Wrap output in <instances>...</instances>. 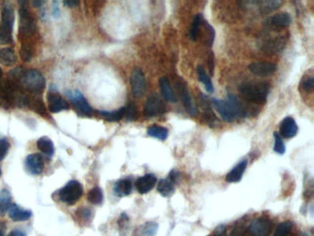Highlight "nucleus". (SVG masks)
Segmentation results:
<instances>
[{
    "instance_id": "1",
    "label": "nucleus",
    "mask_w": 314,
    "mask_h": 236,
    "mask_svg": "<svg viewBox=\"0 0 314 236\" xmlns=\"http://www.w3.org/2000/svg\"><path fill=\"white\" fill-rule=\"evenodd\" d=\"M211 102L220 118L228 123L234 122L238 118H244L248 114L245 105L240 102L235 95H228L227 100L212 99Z\"/></svg>"
},
{
    "instance_id": "2",
    "label": "nucleus",
    "mask_w": 314,
    "mask_h": 236,
    "mask_svg": "<svg viewBox=\"0 0 314 236\" xmlns=\"http://www.w3.org/2000/svg\"><path fill=\"white\" fill-rule=\"evenodd\" d=\"M239 91L247 101L264 103L267 102L270 87L263 82H244L239 87Z\"/></svg>"
},
{
    "instance_id": "3",
    "label": "nucleus",
    "mask_w": 314,
    "mask_h": 236,
    "mask_svg": "<svg viewBox=\"0 0 314 236\" xmlns=\"http://www.w3.org/2000/svg\"><path fill=\"white\" fill-rule=\"evenodd\" d=\"M19 81L33 94L40 95L45 89L46 81L44 75L36 70H27L22 72Z\"/></svg>"
},
{
    "instance_id": "4",
    "label": "nucleus",
    "mask_w": 314,
    "mask_h": 236,
    "mask_svg": "<svg viewBox=\"0 0 314 236\" xmlns=\"http://www.w3.org/2000/svg\"><path fill=\"white\" fill-rule=\"evenodd\" d=\"M15 22L14 9L10 4L5 5L2 8V25L0 26V43L3 45L13 42L12 32Z\"/></svg>"
},
{
    "instance_id": "5",
    "label": "nucleus",
    "mask_w": 314,
    "mask_h": 236,
    "mask_svg": "<svg viewBox=\"0 0 314 236\" xmlns=\"http://www.w3.org/2000/svg\"><path fill=\"white\" fill-rule=\"evenodd\" d=\"M37 31V26L35 19L32 13L27 9L25 6L20 8V26L19 32L20 37L23 39H28Z\"/></svg>"
},
{
    "instance_id": "6",
    "label": "nucleus",
    "mask_w": 314,
    "mask_h": 236,
    "mask_svg": "<svg viewBox=\"0 0 314 236\" xmlns=\"http://www.w3.org/2000/svg\"><path fill=\"white\" fill-rule=\"evenodd\" d=\"M83 195V188L79 182L69 181L59 191L60 200L67 205L76 204Z\"/></svg>"
},
{
    "instance_id": "7",
    "label": "nucleus",
    "mask_w": 314,
    "mask_h": 236,
    "mask_svg": "<svg viewBox=\"0 0 314 236\" xmlns=\"http://www.w3.org/2000/svg\"><path fill=\"white\" fill-rule=\"evenodd\" d=\"M66 94L72 102L75 110L80 117L89 118L92 116L93 110L81 93H79V91H72V92L68 91Z\"/></svg>"
},
{
    "instance_id": "8",
    "label": "nucleus",
    "mask_w": 314,
    "mask_h": 236,
    "mask_svg": "<svg viewBox=\"0 0 314 236\" xmlns=\"http://www.w3.org/2000/svg\"><path fill=\"white\" fill-rule=\"evenodd\" d=\"M130 85L132 94L135 98H141L147 91V80L144 72L139 68H135L131 77H130Z\"/></svg>"
},
{
    "instance_id": "9",
    "label": "nucleus",
    "mask_w": 314,
    "mask_h": 236,
    "mask_svg": "<svg viewBox=\"0 0 314 236\" xmlns=\"http://www.w3.org/2000/svg\"><path fill=\"white\" fill-rule=\"evenodd\" d=\"M165 104L157 94L149 95L144 106V115L147 118H154L165 113Z\"/></svg>"
},
{
    "instance_id": "10",
    "label": "nucleus",
    "mask_w": 314,
    "mask_h": 236,
    "mask_svg": "<svg viewBox=\"0 0 314 236\" xmlns=\"http://www.w3.org/2000/svg\"><path fill=\"white\" fill-rule=\"evenodd\" d=\"M177 89H178V93L181 96V101H182L183 106H184L186 112L192 117H197L198 115V110H197V106L193 102L187 85L183 81H180L177 84Z\"/></svg>"
},
{
    "instance_id": "11",
    "label": "nucleus",
    "mask_w": 314,
    "mask_h": 236,
    "mask_svg": "<svg viewBox=\"0 0 314 236\" xmlns=\"http://www.w3.org/2000/svg\"><path fill=\"white\" fill-rule=\"evenodd\" d=\"M25 168L28 173L33 175H39L45 169L44 158L39 153H32L28 155L25 160Z\"/></svg>"
},
{
    "instance_id": "12",
    "label": "nucleus",
    "mask_w": 314,
    "mask_h": 236,
    "mask_svg": "<svg viewBox=\"0 0 314 236\" xmlns=\"http://www.w3.org/2000/svg\"><path fill=\"white\" fill-rule=\"evenodd\" d=\"M249 71L255 76L259 77H268L275 73L276 66L270 62H254L249 65Z\"/></svg>"
},
{
    "instance_id": "13",
    "label": "nucleus",
    "mask_w": 314,
    "mask_h": 236,
    "mask_svg": "<svg viewBox=\"0 0 314 236\" xmlns=\"http://www.w3.org/2000/svg\"><path fill=\"white\" fill-rule=\"evenodd\" d=\"M285 46L286 42L282 36H273L262 43L261 49L269 54H276L282 51Z\"/></svg>"
},
{
    "instance_id": "14",
    "label": "nucleus",
    "mask_w": 314,
    "mask_h": 236,
    "mask_svg": "<svg viewBox=\"0 0 314 236\" xmlns=\"http://www.w3.org/2000/svg\"><path fill=\"white\" fill-rule=\"evenodd\" d=\"M49 111L53 114H57L64 110H68L69 105L62 96L57 94H50L47 97Z\"/></svg>"
},
{
    "instance_id": "15",
    "label": "nucleus",
    "mask_w": 314,
    "mask_h": 236,
    "mask_svg": "<svg viewBox=\"0 0 314 236\" xmlns=\"http://www.w3.org/2000/svg\"><path fill=\"white\" fill-rule=\"evenodd\" d=\"M271 231V223L268 220L259 218L253 220L249 227L251 236H267Z\"/></svg>"
},
{
    "instance_id": "16",
    "label": "nucleus",
    "mask_w": 314,
    "mask_h": 236,
    "mask_svg": "<svg viewBox=\"0 0 314 236\" xmlns=\"http://www.w3.org/2000/svg\"><path fill=\"white\" fill-rule=\"evenodd\" d=\"M157 184V178L154 174L148 173L139 177L135 182V188L139 194H147L154 189Z\"/></svg>"
},
{
    "instance_id": "17",
    "label": "nucleus",
    "mask_w": 314,
    "mask_h": 236,
    "mask_svg": "<svg viewBox=\"0 0 314 236\" xmlns=\"http://www.w3.org/2000/svg\"><path fill=\"white\" fill-rule=\"evenodd\" d=\"M248 6H253V8H257L260 13L268 14L275 9L280 8L283 4L282 1H248L244 2Z\"/></svg>"
},
{
    "instance_id": "18",
    "label": "nucleus",
    "mask_w": 314,
    "mask_h": 236,
    "mask_svg": "<svg viewBox=\"0 0 314 236\" xmlns=\"http://www.w3.org/2000/svg\"><path fill=\"white\" fill-rule=\"evenodd\" d=\"M298 127L294 118H284L280 124V137L284 139H292L298 134Z\"/></svg>"
},
{
    "instance_id": "19",
    "label": "nucleus",
    "mask_w": 314,
    "mask_h": 236,
    "mask_svg": "<svg viewBox=\"0 0 314 236\" xmlns=\"http://www.w3.org/2000/svg\"><path fill=\"white\" fill-rule=\"evenodd\" d=\"M8 212L9 218L13 221H25L29 220L32 215V212L23 210L16 204L11 205Z\"/></svg>"
},
{
    "instance_id": "20",
    "label": "nucleus",
    "mask_w": 314,
    "mask_h": 236,
    "mask_svg": "<svg viewBox=\"0 0 314 236\" xmlns=\"http://www.w3.org/2000/svg\"><path fill=\"white\" fill-rule=\"evenodd\" d=\"M247 165H248V162L246 160L240 162L227 174L226 181L228 182V183H238V182L241 181L243 176H244V173H245V170L247 168Z\"/></svg>"
},
{
    "instance_id": "21",
    "label": "nucleus",
    "mask_w": 314,
    "mask_h": 236,
    "mask_svg": "<svg viewBox=\"0 0 314 236\" xmlns=\"http://www.w3.org/2000/svg\"><path fill=\"white\" fill-rule=\"evenodd\" d=\"M158 86L160 89L161 94L166 101H168V102H176L177 101V98L173 93V88H172L169 79L165 77L160 78L158 80Z\"/></svg>"
},
{
    "instance_id": "22",
    "label": "nucleus",
    "mask_w": 314,
    "mask_h": 236,
    "mask_svg": "<svg viewBox=\"0 0 314 236\" xmlns=\"http://www.w3.org/2000/svg\"><path fill=\"white\" fill-rule=\"evenodd\" d=\"M113 192L119 197H126L132 193V182L129 179H121L113 186Z\"/></svg>"
},
{
    "instance_id": "23",
    "label": "nucleus",
    "mask_w": 314,
    "mask_h": 236,
    "mask_svg": "<svg viewBox=\"0 0 314 236\" xmlns=\"http://www.w3.org/2000/svg\"><path fill=\"white\" fill-rule=\"evenodd\" d=\"M269 24L275 28H287L292 23V19L289 13H278L275 16L271 17L269 20Z\"/></svg>"
},
{
    "instance_id": "24",
    "label": "nucleus",
    "mask_w": 314,
    "mask_h": 236,
    "mask_svg": "<svg viewBox=\"0 0 314 236\" xmlns=\"http://www.w3.org/2000/svg\"><path fill=\"white\" fill-rule=\"evenodd\" d=\"M37 148L39 149L46 157L51 158L55 153V145L53 142L47 137H42L36 142Z\"/></svg>"
},
{
    "instance_id": "25",
    "label": "nucleus",
    "mask_w": 314,
    "mask_h": 236,
    "mask_svg": "<svg viewBox=\"0 0 314 236\" xmlns=\"http://www.w3.org/2000/svg\"><path fill=\"white\" fill-rule=\"evenodd\" d=\"M16 62V54L11 48L0 49V64L6 67H9V66L15 65Z\"/></svg>"
},
{
    "instance_id": "26",
    "label": "nucleus",
    "mask_w": 314,
    "mask_h": 236,
    "mask_svg": "<svg viewBox=\"0 0 314 236\" xmlns=\"http://www.w3.org/2000/svg\"><path fill=\"white\" fill-rule=\"evenodd\" d=\"M125 112H126V109L125 107H122L120 109L115 111H112V112H109V111H99V115L104 118L105 120L107 121H110V122H117V121H120L122 118L125 117Z\"/></svg>"
},
{
    "instance_id": "27",
    "label": "nucleus",
    "mask_w": 314,
    "mask_h": 236,
    "mask_svg": "<svg viewBox=\"0 0 314 236\" xmlns=\"http://www.w3.org/2000/svg\"><path fill=\"white\" fill-rule=\"evenodd\" d=\"M157 190L162 197H171L174 192V184L169 179H162L158 182Z\"/></svg>"
},
{
    "instance_id": "28",
    "label": "nucleus",
    "mask_w": 314,
    "mask_h": 236,
    "mask_svg": "<svg viewBox=\"0 0 314 236\" xmlns=\"http://www.w3.org/2000/svg\"><path fill=\"white\" fill-rule=\"evenodd\" d=\"M11 195L8 189H2L0 191V215L8 212V209L11 206Z\"/></svg>"
},
{
    "instance_id": "29",
    "label": "nucleus",
    "mask_w": 314,
    "mask_h": 236,
    "mask_svg": "<svg viewBox=\"0 0 314 236\" xmlns=\"http://www.w3.org/2000/svg\"><path fill=\"white\" fill-rule=\"evenodd\" d=\"M197 74H198V79L201 81L202 84H204L205 90H206L208 93L213 94L214 91H215V90H214V85H213L211 79L209 78V76L206 74V72L204 71V67L198 66V68H197Z\"/></svg>"
},
{
    "instance_id": "30",
    "label": "nucleus",
    "mask_w": 314,
    "mask_h": 236,
    "mask_svg": "<svg viewBox=\"0 0 314 236\" xmlns=\"http://www.w3.org/2000/svg\"><path fill=\"white\" fill-rule=\"evenodd\" d=\"M148 135L149 137H152L154 139H157L160 142H164L166 139L169 136V131L166 129L165 127L162 126H151L148 129Z\"/></svg>"
},
{
    "instance_id": "31",
    "label": "nucleus",
    "mask_w": 314,
    "mask_h": 236,
    "mask_svg": "<svg viewBox=\"0 0 314 236\" xmlns=\"http://www.w3.org/2000/svg\"><path fill=\"white\" fill-rule=\"evenodd\" d=\"M136 232V236H155L157 232V224L153 221L146 222Z\"/></svg>"
},
{
    "instance_id": "32",
    "label": "nucleus",
    "mask_w": 314,
    "mask_h": 236,
    "mask_svg": "<svg viewBox=\"0 0 314 236\" xmlns=\"http://www.w3.org/2000/svg\"><path fill=\"white\" fill-rule=\"evenodd\" d=\"M204 21V19L202 16V14H197L194 18L191 32H190V37H191L192 41H197L198 36H199V33H200L201 25L203 24Z\"/></svg>"
},
{
    "instance_id": "33",
    "label": "nucleus",
    "mask_w": 314,
    "mask_h": 236,
    "mask_svg": "<svg viewBox=\"0 0 314 236\" xmlns=\"http://www.w3.org/2000/svg\"><path fill=\"white\" fill-rule=\"evenodd\" d=\"M87 199L89 202L93 205H101L103 202V193L102 189L98 187L89 191Z\"/></svg>"
},
{
    "instance_id": "34",
    "label": "nucleus",
    "mask_w": 314,
    "mask_h": 236,
    "mask_svg": "<svg viewBox=\"0 0 314 236\" xmlns=\"http://www.w3.org/2000/svg\"><path fill=\"white\" fill-rule=\"evenodd\" d=\"M20 53H21L22 59L25 62H30L33 57V54H34L32 46H30L29 44H26V43H22Z\"/></svg>"
},
{
    "instance_id": "35",
    "label": "nucleus",
    "mask_w": 314,
    "mask_h": 236,
    "mask_svg": "<svg viewBox=\"0 0 314 236\" xmlns=\"http://www.w3.org/2000/svg\"><path fill=\"white\" fill-rule=\"evenodd\" d=\"M292 223H291V221H285V222H282V223H280L278 226H277V228H276V230H275V235H274V236H287L289 234H290V232L291 231V229H292Z\"/></svg>"
},
{
    "instance_id": "36",
    "label": "nucleus",
    "mask_w": 314,
    "mask_h": 236,
    "mask_svg": "<svg viewBox=\"0 0 314 236\" xmlns=\"http://www.w3.org/2000/svg\"><path fill=\"white\" fill-rule=\"evenodd\" d=\"M126 112H125V117H126L127 121H134L137 118V109L135 105V103L132 102H129L128 105L125 107Z\"/></svg>"
},
{
    "instance_id": "37",
    "label": "nucleus",
    "mask_w": 314,
    "mask_h": 236,
    "mask_svg": "<svg viewBox=\"0 0 314 236\" xmlns=\"http://www.w3.org/2000/svg\"><path fill=\"white\" fill-rule=\"evenodd\" d=\"M274 138H275L274 150H275L277 154L283 155V154L286 152V147H285V144H284V142H283L282 138L280 137V135L278 134L277 132H275Z\"/></svg>"
},
{
    "instance_id": "38",
    "label": "nucleus",
    "mask_w": 314,
    "mask_h": 236,
    "mask_svg": "<svg viewBox=\"0 0 314 236\" xmlns=\"http://www.w3.org/2000/svg\"><path fill=\"white\" fill-rule=\"evenodd\" d=\"M301 87L307 93L313 92L314 88V76H309V77H307V78L303 79L302 83H301Z\"/></svg>"
},
{
    "instance_id": "39",
    "label": "nucleus",
    "mask_w": 314,
    "mask_h": 236,
    "mask_svg": "<svg viewBox=\"0 0 314 236\" xmlns=\"http://www.w3.org/2000/svg\"><path fill=\"white\" fill-rule=\"evenodd\" d=\"M9 149V143L6 139H0V161L6 157Z\"/></svg>"
},
{
    "instance_id": "40",
    "label": "nucleus",
    "mask_w": 314,
    "mask_h": 236,
    "mask_svg": "<svg viewBox=\"0 0 314 236\" xmlns=\"http://www.w3.org/2000/svg\"><path fill=\"white\" fill-rule=\"evenodd\" d=\"M77 214H78V216H79L81 220H87V221H88V220L91 219L92 212H91V210L87 209V208H80L79 211L77 212Z\"/></svg>"
},
{
    "instance_id": "41",
    "label": "nucleus",
    "mask_w": 314,
    "mask_h": 236,
    "mask_svg": "<svg viewBox=\"0 0 314 236\" xmlns=\"http://www.w3.org/2000/svg\"><path fill=\"white\" fill-rule=\"evenodd\" d=\"M179 177H180V173H178L177 171H175V170H173V171L170 173V174H169V178H168V179H169L170 181L173 182V184L175 185L176 182L178 181Z\"/></svg>"
},
{
    "instance_id": "42",
    "label": "nucleus",
    "mask_w": 314,
    "mask_h": 236,
    "mask_svg": "<svg viewBox=\"0 0 314 236\" xmlns=\"http://www.w3.org/2000/svg\"><path fill=\"white\" fill-rule=\"evenodd\" d=\"M63 4L66 7L73 8L79 6V1H64Z\"/></svg>"
},
{
    "instance_id": "43",
    "label": "nucleus",
    "mask_w": 314,
    "mask_h": 236,
    "mask_svg": "<svg viewBox=\"0 0 314 236\" xmlns=\"http://www.w3.org/2000/svg\"><path fill=\"white\" fill-rule=\"evenodd\" d=\"M8 236H26V234H25V233H23L22 231H21V230H18V229H15V230H13V231H11V232L9 233V235H8Z\"/></svg>"
},
{
    "instance_id": "44",
    "label": "nucleus",
    "mask_w": 314,
    "mask_h": 236,
    "mask_svg": "<svg viewBox=\"0 0 314 236\" xmlns=\"http://www.w3.org/2000/svg\"><path fill=\"white\" fill-rule=\"evenodd\" d=\"M244 234V230L240 227V228H236L232 231L231 233V236H243Z\"/></svg>"
},
{
    "instance_id": "45",
    "label": "nucleus",
    "mask_w": 314,
    "mask_h": 236,
    "mask_svg": "<svg viewBox=\"0 0 314 236\" xmlns=\"http://www.w3.org/2000/svg\"><path fill=\"white\" fill-rule=\"evenodd\" d=\"M53 14H54V16H55V18H58L59 14H60V10H59V8H58V3H57L56 1L54 2V6H53Z\"/></svg>"
},
{
    "instance_id": "46",
    "label": "nucleus",
    "mask_w": 314,
    "mask_h": 236,
    "mask_svg": "<svg viewBox=\"0 0 314 236\" xmlns=\"http://www.w3.org/2000/svg\"><path fill=\"white\" fill-rule=\"evenodd\" d=\"M216 236H227V234H226V230L225 229H221V227L218 228L217 230V235Z\"/></svg>"
},
{
    "instance_id": "47",
    "label": "nucleus",
    "mask_w": 314,
    "mask_h": 236,
    "mask_svg": "<svg viewBox=\"0 0 314 236\" xmlns=\"http://www.w3.org/2000/svg\"><path fill=\"white\" fill-rule=\"evenodd\" d=\"M211 56L209 57V67H210V72L213 73V69H214V55L211 53Z\"/></svg>"
},
{
    "instance_id": "48",
    "label": "nucleus",
    "mask_w": 314,
    "mask_h": 236,
    "mask_svg": "<svg viewBox=\"0 0 314 236\" xmlns=\"http://www.w3.org/2000/svg\"><path fill=\"white\" fill-rule=\"evenodd\" d=\"M32 4L35 6V8H40L42 5L45 4V1H33Z\"/></svg>"
},
{
    "instance_id": "49",
    "label": "nucleus",
    "mask_w": 314,
    "mask_h": 236,
    "mask_svg": "<svg viewBox=\"0 0 314 236\" xmlns=\"http://www.w3.org/2000/svg\"><path fill=\"white\" fill-rule=\"evenodd\" d=\"M4 232H5V225L0 222V236H4Z\"/></svg>"
},
{
    "instance_id": "50",
    "label": "nucleus",
    "mask_w": 314,
    "mask_h": 236,
    "mask_svg": "<svg viewBox=\"0 0 314 236\" xmlns=\"http://www.w3.org/2000/svg\"><path fill=\"white\" fill-rule=\"evenodd\" d=\"M2 75H3V71L1 70V68H0V78L2 77Z\"/></svg>"
},
{
    "instance_id": "51",
    "label": "nucleus",
    "mask_w": 314,
    "mask_h": 236,
    "mask_svg": "<svg viewBox=\"0 0 314 236\" xmlns=\"http://www.w3.org/2000/svg\"><path fill=\"white\" fill-rule=\"evenodd\" d=\"M0 176H1V167H0Z\"/></svg>"
}]
</instances>
